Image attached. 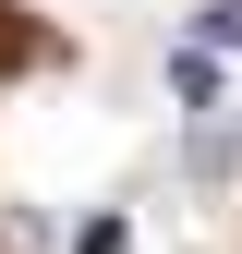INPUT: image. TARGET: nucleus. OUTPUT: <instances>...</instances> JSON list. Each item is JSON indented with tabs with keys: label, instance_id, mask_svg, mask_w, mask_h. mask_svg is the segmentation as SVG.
<instances>
[{
	"label": "nucleus",
	"instance_id": "1",
	"mask_svg": "<svg viewBox=\"0 0 242 254\" xmlns=\"http://www.w3.org/2000/svg\"><path fill=\"white\" fill-rule=\"evenodd\" d=\"M194 24H206L218 49H242V0H218V12H194Z\"/></svg>",
	"mask_w": 242,
	"mask_h": 254
}]
</instances>
